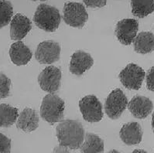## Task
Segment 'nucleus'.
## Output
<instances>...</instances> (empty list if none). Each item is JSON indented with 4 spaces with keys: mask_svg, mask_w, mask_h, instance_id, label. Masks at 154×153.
I'll return each mask as SVG.
<instances>
[{
    "mask_svg": "<svg viewBox=\"0 0 154 153\" xmlns=\"http://www.w3.org/2000/svg\"><path fill=\"white\" fill-rule=\"evenodd\" d=\"M63 19L70 26L82 28L88 20V14L82 3L67 2L63 6Z\"/></svg>",
    "mask_w": 154,
    "mask_h": 153,
    "instance_id": "nucleus-4",
    "label": "nucleus"
},
{
    "mask_svg": "<svg viewBox=\"0 0 154 153\" xmlns=\"http://www.w3.org/2000/svg\"><path fill=\"white\" fill-rule=\"evenodd\" d=\"M151 125H152V131H153V132H154V112H153V114H152V122H151Z\"/></svg>",
    "mask_w": 154,
    "mask_h": 153,
    "instance_id": "nucleus-27",
    "label": "nucleus"
},
{
    "mask_svg": "<svg viewBox=\"0 0 154 153\" xmlns=\"http://www.w3.org/2000/svg\"><path fill=\"white\" fill-rule=\"evenodd\" d=\"M11 81L3 73L0 72V99L6 98L10 93Z\"/></svg>",
    "mask_w": 154,
    "mask_h": 153,
    "instance_id": "nucleus-22",
    "label": "nucleus"
},
{
    "mask_svg": "<svg viewBox=\"0 0 154 153\" xmlns=\"http://www.w3.org/2000/svg\"><path fill=\"white\" fill-rule=\"evenodd\" d=\"M128 108L135 118L138 119H144L152 112L153 104L148 97L138 95L132 97L128 103Z\"/></svg>",
    "mask_w": 154,
    "mask_h": 153,
    "instance_id": "nucleus-13",
    "label": "nucleus"
},
{
    "mask_svg": "<svg viewBox=\"0 0 154 153\" xmlns=\"http://www.w3.org/2000/svg\"><path fill=\"white\" fill-rule=\"evenodd\" d=\"M32 1H42L43 2V1H47V0H32Z\"/></svg>",
    "mask_w": 154,
    "mask_h": 153,
    "instance_id": "nucleus-30",
    "label": "nucleus"
},
{
    "mask_svg": "<svg viewBox=\"0 0 154 153\" xmlns=\"http://www.w3.org/2000/svg\"><path fill=\"white\" fill-rule=\"evenodd\" d=\"M61 71L54 66H50L42 70L38 76L40 88L47 93L54 94L60 88Z\"/></svg>",
    "mask_w": 154,
    "mask_h": 153,
    "instance_id": "nucleus-8",
    "label": "nucleus"
},
{
    "mask_svg": "<svg viewBox=\"0 0 154 153\" xmlns=\"http://www.w3.org/2000/svg\"><path fill=\"white\" fill-rule=\"evenodd\" d=\"M11 151V140L0 133V153H9Z\"/></svg>",
    "mask_w": 154,
    "mask_h": 153,
    "instance_id": "nucleus-23",
    "label": "nucleus"
},
{
    "mask_svg": "<svg viewBox=\"0 0 154 153\" xmlns=\"http://www.w3.org/2000/svg\"><path fill=\"white\" fill-rule=\"evenodd\" d=\"M121 140L127 145L140 144L143 139V130L137 122H129L122 127L119 132Z\"/></svg>",
    "mask_w": 154,
    "mask_h": 153,
    "instance_id": "nucleus-15",
    "label": "nucleus"
},
{
    "mask_svg": "<svg viewBox=\"0 0 154 153\" xmlns=\"http://www.w3.org/2000/svg\"><path fill=\"white\" fill-rule=\"evenodd\" d=\"M13 15V5L6 0L0 1V29L11 22Z\"/></svg>",
    "mask_w": 154,
    "mask_h": 153,
    "instance_id": "nucleus-21",
    "label": "nucleus"
},
{
    "mask_svg": "<svg viewBox=\"0 0 154 153\" xmlns=\"http://www.w3.org/2000/svg\"><path fill=\"white\" fill-rule=\"evenodd\" d=\"M119 80L126 89L139 90L141 87L146 73L143 68L135 63H129L119 74Z\"/></svg>",
    "mask_w": 154,
    "mask_h": 153,
    "instance_id": "nucleus-7",
    "label": "nucleus"
},
{
    "mask_svg": "<svg viewBox=\"0 0 154 153\" xmlns=\"http://www.w3.org/2000/svg\"><path fill=\"white\" fill-rule=\"evenodd\" d=\"M61 21L60 12L54 6L40 4L33 16V22L36 26L48 32H55Z\"/></svg>",
    "mask_w": 154,
    "mask_h": 153,
    "instance_id": "nucleus-2",
    "label": "nucleus"
},
{
    "mask_svg": "<svg viewBox=\"0 0 154 153\" xmlns=\"http://www.w3.org/2000/svg\"><path fill=\"white\" fill-rule=\"evenodd\" d=\"M32 52L27 46L20 41L13 43L9 49V57L12 62L17 66L27 64L32 58Z\"/></svg>",
    "mask_w": 154,
    "mask_h": 153,
    "instance_id": "nucleus-16",
    "label": "nucleus"
},
{
    "mask_svg": "<svg viewBox=\"0 0 154 153\" xmlns=\"http://www.w3.org/2000/svg\"><path fill=\"white\" fill-rule=\"evenodd\" d=\"M32 29V23L28 17L17 13L13 17L10 23V38L13 40H23Z\"/></svg>",
    "mask_w": 154,
    "mask_h": 153,
    "instance_id": "nucleus-12",
    "label": "nucleus"
},
{
    "mask_svg": "<svg viewBox=\"0 0 154 153\" xmlns=\"http://www.w3.org/2000/svg\"><path fill=\"white\" fill-rule=\"evenodd\" d=\"M132 15L144 18L154 11V0H131Z\"/></svg>",
    "mask_w": 154,
    "mask_h": 153,
    "instance_id": "nucleus-20",
    "label": "nucleus"
},
{
    "mask_svg": "<svg viewBox=\"0 0 154 153\" xmlns=\"http://www.w3.org/2000/svg\"><path fill=\"white\" fill-rule=\"evenodd\" d=\"M81 152H102L104 151V142L98 135L87 133L83 144L80 148Z\"/></svg>",
    "mask_w": 154,
    "mask_h": 153,
    "instance_id": "nucleus-19",
    "label": "nucleus"
},
{
    "mask_svg": "<svg viewBox=\"0 0 154 153\" xmlns=\"http://www.w3.org/2000/svg\"><path fill=\"white\" fill-rule=\"evenodd\" d=\"M60 47L59 43L53 40L40 43L35 52L36 60L41 64H51L60 59Z\"/></svg>",
    "mask_w": 154,
    "mask_h": 153,
    "instance_id": "nucleus-9",
    "label": "nucleus"
},
{
    "mask_svg": "<svg viewBox=\"0 0 154 153\" xmlns=\"http://www.w3.org/2000/svg\"><path fill=\"white\" fill-rule=\"evenodd\" d=\"M65 104L63 99L57 94H51L44 97L40 106V116L51 125L60 122L63 118Z\"/></svg>",
    "mask_w": 154,
    "mask_h": 153,
    "instance_id": "nucleus-3",
    "label": "nucleus"
},
{
    "mask_svg": "<svg viewBox=\"0 0 154 153\" xmlns=\"http://www.w3.org/2000/svg\"><path fill=\"white\" fill-rule=\"evenodd\" d=\"M134 50L138 54H150L154 50V34L151 32H141L133 40Z\"/></svg>",
    "mask_w": 154,
    "mask_h": 153,
    "instance_id": "nucleus-17",
    "label": "nucleus"
},
{
    "mask_svg": "<svg viewBox=\"0 0 154 153\" xmlns=\"http://www.w3.org/2000/svg\"><path fill=\"white\" fill-rule=\"evenodd\" d=\"M132 152H143V153H146V151L145 150H142V149H135Z\"/></svg>",
    "mask_w": 154,
    "mask_h": 153,
    "instance_id": "nucleus-28",
    "label": "nucleus"
},
{
    "mask_svg": "<svg viewBox=\"0 0 154 153\" xmlns=\"http://www.w3.org/2000/svg\"><path fill=\"white\" fill-rule=\"evenodd\" d=\"M139 29V23L135 19H124L119 22L115 34L119 41L125 46L133 43Z\"/></svg>",
    "mask_w": 154,
    "mask_h": 153,
    "instance_id": "nucleus-10",
    "label": "nucleus"
},
{
    "mask_svg": "<svg viewBox=\"0 0 154 153\" xmlns=\"http://www.w3.org/2000/svg\"><path fill=\"white\" fill-rule=\"evenodd\" d=\"M58 142L71 150L81 148L85 141V130L83 125L77 120H62L56 128Z\"/></svg>",
    "mask_w": 154,
    "mask_h": 153,
    "instance_id": "nucleus-1",
    "label": "nucleus"
},
{
    "mask_svg": "<svg viewBox=\"0 0 154 153\" xmlns=\"http://www.w3.org/2000/svg\"><path fill=\"white\" fill-rule=\"evenodd\" d=\"M94 64L92 57L88 53L78 50L73 54L70 62V71L77 76H82Z\"/></svg>",
    "mask_w": 154,
    "mask_h": 153,
    "instance_id": "nucleus-11",
    "label": "nucleus"
},
{
    "mask_svg": "<svg viewBox=\"0 0 154 153\" xmlns=\"http://www.w3.org/2000/svg\"><path fill=\"white\" fill-rule=\"evenodd\" d=\"M112 152H119V151H117V150H112V151H109V153H112Z\"/></svg>",
    "mask_w": 154,
    "mask_h": 153,
    "instance_id": "nucleus-29",
    "label": "nucleus"
},
{
    "mask_svg": "<svg viewBox=\"0 0 154 153\" xmlns=\"http://www.w3.org/2000/svg\"><path fill=\"white\" fill-rule=\"evenodd\" d=\"M128 99L121 89H116L111 92L105 103V112L109 118L116 120L119 118L126 107Z\"/></svg>",
    "mask_w": 154,
    "mask_h": 153,
    "instance_id": "nucleus-5",
    "label": "nucleus"
},
{
    "mask_svg": "<svg viewBox=\"0 0 154 153\" xmlns=\"http://www.w3.org/2000/svg\"><path fill=\"white\" fill-rule=\"evenodd\" d=\"M39 121V115L36 111L26 108L19 115L17 127L24 132H31L38 128Z\"/></svg>",
    "mask_w": 154,
    "mask_h": 153,
    "instance_id": "nucleus-14",
    "label": "nucleus"
},
{
    "mask_svg": "<svg viewBox=\"0 0 154 153\" xmlns=\"http://www.w3.org/2000/svg\"><path fill=\"white\" fill-rule=\"evenodd\" d=\"M83 2L88 8H102L106 5L107 0H83Z\"/></svg>",
    "mask_w": 154,
    "mask_h": 153,
    "instance_id": "nucleus-25",
    "label": "nucleus"
},
{
    "mask_svg": "<svg viewBox=\"0 0 154 153\" xmlns=\"http://www.w3.org/2000/svg\"><path fill=\"white\" fill-rule=\"evenodd\" d=\"M146 87L150 91L154 92V66L148 70L146 74Z\"/></svg>",
    "mask_w": 154,
    "mask_h": 153,
    "instance_id": "nucleus-24",
    "label": "nucleus"
},
{
    "mask_svg": "<svg viewBox=\"0 0 154 153\" xmlns=\"http://www.w3.org/2000/svg\"><path fill=\"white\" fill-rule=\"evenodd\" d=\"M70 148H67L65 146L61 145L59 144V145L57 146L56 148L54 149V152H58V153H62V152H70Z\"/></svg>",
    "mask_w": 154,
    "mask_h": 153,
    "instance_id": "nucleus-26",
    "label": "nucleus"
},
{
    "mask_svg": "<svg viewBox=\"0 0 154 153\" xmlns=\"http://www.w3.org/2000/svg\"><path fill=\"white\" fill-rule=\"evenodd\" d=\"M79 109L83 118L88 122H98L103 118L102 105L98 97L87 95L79 101Z\"/></svg>",
    "mask_w": 154,
    "mask_h": 153,
    "instance_id": "nucleus-6",
    "label": "nucleus"
},
{
    "mask_svg": "<svg viewBox=\"0 0 154 153\" xmlns=\"http://www.w3.org/2000/svg\"><path fill=\"white\" fill-rule=\"evenodd\" d=\"M18 109L6 104H0V128L12 126L18 118Z\"/></svg>",
    "mask_w": 154,
    "mask_h": 153,
    "instance_id": "nucleus-18",
    "label": "nucleus"
}]
</instances>
